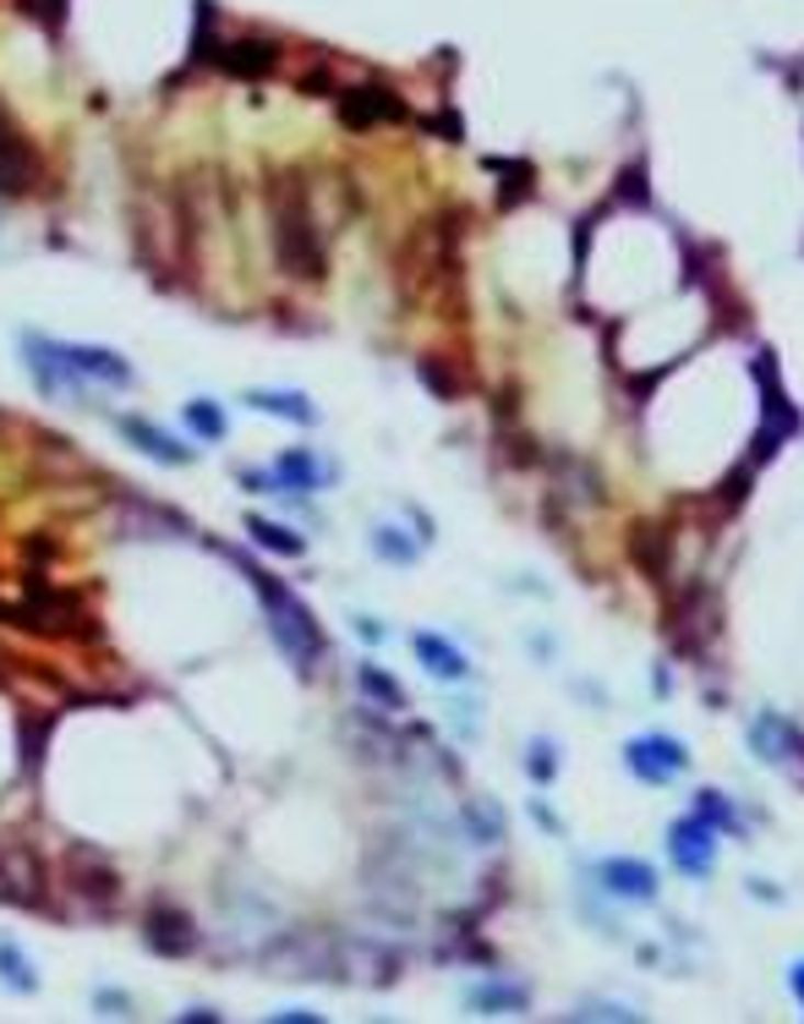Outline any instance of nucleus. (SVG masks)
<instances>
[{"instance_id": "f257e3e1", "label": "nucleus", "mask_w": 804, "mask_h": 1024, "mask_svg": "<svg viewBox=\"0 0 804 1024\" xmlns=\"http://www.w3.org/2000/svg\"><path fill=\"white\" fill-rule=\"evenodd\" d=\"M274 252L296 280H318L324 274V247H318V225H313V203L307 192L285 176L274 187Z\"/></svg>"}, {"instance_id": "f03ea898", "label": "nucleus", "mask_w": 804, "mask_h": 1024, "mask_svg": "<svg viewBox=\"0 0 804 1024\" xmlns=\"http://www.w3.org/2000/svg\"><path fill=\"white\" fill-rule=\"evenodd\" d=\"M252 581H258V592H263V608H269V630H274V641L285 646V657H291L302 674H313V663L324 657L318 619L307 614V603H302L291 586H280V581H269V575H252Z\"/></svg>"}, {"instance_id": "7ed1b4c3", "label": "nucleus", "mask_w": 804, "mask_h": 1024, "mask_svg": "<svg viewBox=\"0 0 804 1024\" xmlns=\"http://www.w3.org/2000/svg\"><path fill=\"white\" fill-rule=\"evenodd\" d=\"M38 176H44V165H38V148L22 137V126L0 110V192H11V198H22V192H33L38 187Z\"/></svg>"}, {"instance_id": "20e7f679", "label": "nucleus", "mask_w": 804, "mask_h": 1024, "mask_svg": "<svg viewBox=\"0 0 804 1024\" xmlns=\"http://www.w3.org/2000/svg\"><path fill=\"white\" fill-rule=\"evenodd\" d=\"M624 762L646 778V784H668V778H679L684 773V745L679 740H663V734H652V740H635L630 751H624Z\"/></svg>"}, {"instance_id": "39448f33", "label": "nucleus", "mask_w": 804, "mask_h": 1024, "mask_svg": "<svg viewBox=\"0 0 804 1024\" xmlns=\"http://www.w3.org/2000/svg\"><path fill=\"white\" fill-rule=\"evenodd\" d=\"M340 121L346 126H378V121H405V99H395L389 88L367 82V88H351L340 99Z\"/></svg>"}, {"instance_id": "423d86ee", "label": "nucleus", "mask_w": 804, "mask_h": 1024, "mask_svg": "<svg viewBox=\"0 0 804 1024\" xmlns=\"http://www.w3.org/2000/svg\"><path fill=\"white\" fill-rule=\"evenodd\" d=\"M60 351V362L71 368V373H82V379H104V384H132V368L115 357V351H104V346H55Z\"/></svg>"}, {"instance_id": "0eeeda50", "label": "nucleus", "mask_w": 804, "mask_h": 1024, "mask_svg": "<svg viewBox=\"0 0 804 1024\" xmlns=\"http://www.w3.org/2000/svg\"><path fill=\"white\" fill-rule=\"evenodd\" d=\"M668 849H673V860L684 866V871H712V822L706 817H690V822H679L673 828V839H668Z\"/></svg>"}, {"instance_id": "6e6552de", "label": "nucleus", "mask_w": 804, "mask_h": 1024, "mask_svg": "<svg viewBox=\"0 0 804 1024\" xmlns=\"http://www.w3.org/2000/svg\"><path fill=\"white\" fill-rule=\"evenodd\" d=\"M219 66L236 71V77H263V71L280 66V44L274 38H236V44H225Z\"/></svg>"}, {"instance_id": "1a4fd4ad", "label": "nucleus", "mask_w": 804, "mask_h": 1024, "mask_svg": "<svg viewBox=\"0 0 804 1024\" xmlns=\"http://www.w3.org/2000/svg\"><path fill=\"white\" fill-rule=\"evenodd\" d=\"M143 937H148V948H159V954H186L197 937H192V921L186 915H175V910H154L148 921H143Z\"/></svg>"}, {"instance_id": "9d476101", "label": "nucleus", "mask_w": 804, "mask_h": 1024, "mask_svg": "<svg viewBox=\"0 0 804 1024\" xmlns=\"http://www.w3.org/2000/svg\"><path fill=\"white\" fill-rule=\"evenodd\" d=\"M121 434H126L143 455H154V461H165V466H186V461H192V450H181L175 439H165V434H159L154 423H143V417H126Z\"/></svg>"}, {"instance_id": "9b49d317", "label": "nucleus", "mask_w": 804, "mask_h": 1024, "mask_svg": "<svg viewBox=\"0 0 804 1024\" xmlns=\"http://www.w3.org/2000/svg\"><path fill=\"white\" fill-rule=\"evenodd\" d=\"M602 877H608V893H619V899H652L657 893V877H652V866H641V860H608L602 866Z\"/></svg>"}, {"instance_id": "f8f14e48", "label": "nucleus", "mask_w": 804, "mask_h": 1024, "mask_svg": "<svg viewBox=\"0 0 804 1024\" xmlns=\"http://www.w3.org/2000/svg\"><path fill=\"white\" fill-rule=\"evenodd\" d=\"M416 657H421V663H427V674H438V679H465V674H471L465 652H460V646H449L443 635H416Z\"/></svg>"}, {"instance_id": "ddd939ff", "label": "nucleus", "mask_w": 804, "mask_h": 1024, "mask_svg": "<svg viewBox=\"0 0 804 1024\" xmlns=\"http://www.w3.org/2000/svg\"><path fill=\"white\" fill-rule=\"evenodd\" d=\"M274 483H280V488H291V494L318 488V466H313V455H307V450H285V455L274 461Z\"/></svg>"}, {"instance_id": "4468645a", "label": "nucleus", "mask_w": 804, "mask_h": 1024, "mask_svg": "<svg viewBox=\"0 0 804 1024\" xmlns=\"http://www.w3.org/2000/svg\"><path fill=\"white\" fill-rule=\"evenodd\" d=\"M258 412H274V417H291V423H313L318 412L307 406V395H296V390H258V395H247Z\"/></svg>"}, {"instance_id": "2eb2a0df", "label": "nucleus", "mask_w": 804, "mask_h": 1024, "mask_svg": "<svg viewBox=\"0 0 804 1024\" xmlns=\"http://www.w3.org/2000/svg\"><path fill=\"white\" fill-rule=\"evenodd\" d=\"M0 981L16 987V992H38V976H33L27 954H22L16 943H5V937H0Z\"/></svg>"}, {"instance_id": "dca6fc26", "label": "nucleus", "mask_w": 804, "mask_h": 1024, "mask_svg": "<svg viewBox=\"0 0 804 1024\" xmlns=\"http://www.w3.org/2000/svg\"><path fill=\"white\" fill-rule=\"evenodd\" d=\"M247 531H252V542L258 548H269V553H302V537H291L285 526H274V520H247Z\"/></svg>"}, {"instance_id": "f3484780", "label": "nucleus", "mask_w": 804, "mask_h": 1024, "mask_svg": "<svg viewBox=\"0 0 804 1024\" xmlns=\"http://www.w3.org/2000/svg\"><path fill=\"white\" fill-rule=\"evenodd\" d=\"M186 423H192L203 439H219V434H225V417H219L214 401H186Z\"/></svg>"}, {"instance_id": "a211bd4d", "label": "nucleus", "mask_w": 804, "mask_h": 1024, "mask_svg": "<svg viewBox=\"0 0 804 1024\" xmlns=\"http://www.w3.org/2000/svg\"><path fill=\"white\" fill-rule=\"evenodd\" d=\"M356 679H362V690H367V696H378V701H384V707H389V712H395V707H400V690H395V685H389V679H384V674H378V668H362V674H356Z\"/></svg>"}, {"instance_id": "6ab92c4d", "label": "nucleus", "mask_w": 804, "mask_h": 1024, "mask_svg": "<svg viewBox=\"0 0 804 1024\" xmlns=\"http://www.w3.org/2000/svg\"><path fill=\"white\" fill-rule=\"evenodd\" d=\"M471 1003H476V1009H520V1003H525V992H509V987H482Z\"/></svg>"}, {"instance_id": "aec40b11", "label": "nucleus", "mask_w": 804, "mask_h": 1024, "mask_svg": "<svg viewBox=\"0 0 804 1024\" xmlns=\"http://www.w3.org/2000/svg\"><path fill=\"white\" fill-rule=\"evenodd\" d=\"M22 11H27V16H38V22H49V27H60V22H66V0H22Z\"/></svg>"}, {"instance_id": "412c9836", "label": "nucleus", "mask_w": 804, "mask_h": 1024, "mask_svg": "<svg viewBox=\"0 0 804 1024\" xmlns=\"http://www.w3.org/2000/svg\"><path fill=\"white\" fill-rule=\"evenodd\" d=\"M373 542H378V553H384V559H395V564H405V559L416 553V548H410V542H400L389 526H378V537H373Z\"/></svg>"}, {"instance_id": "4be33fe9", "label": "nucleus", "mask_w": 804, "mask_h": 1024, "mask_svg": "<svg viewBox=\"0 0 804 1024\" xmlns=\"http://www.w3.org/2000/svg\"><path fill=\"white\" fill-rule=\"evenodd\" d=\"M794 992L804 998V965H794Z\"/></svg>"}]
</instances>
